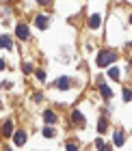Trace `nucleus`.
<instances>
[{"instance_id":"13","label":"nucleus","mask_w":132,"mask_h":151,"mask_svg":"<svg viewBox=\"0 0 132 151\" xmlns=\"http://www.w3.org/2000/svg\"><path fill=\"white\" fill-rule=\"evenodd\" d=\"M108 76H110L113 80H117V78H119V69H117V67H110V69H108Z\"/></svg>"},{"instance_id":"12","label":"nucleus","mask_w":132,"mask_h":151,"mask_svg":"<svg viewBox=\"0 0 132 151\" xmlns=\"http://www.w3.org/2000/svg\"><path fill=\"white\" fill-rule=\"evenodd\" d=\"M89 26H91V28H98V26H100V15L93 13V15L89 17Z\"/></svg>"},{"instance_id":"11","label":"nucleus","mask_w":132,"mask_h":151,"mask_svg":"<svg viewBox=\"0 0 132 151\" xmlns=\"http://www.w3.org/2000/svg\"><path fill=\"white\" fill-rule=\"evenodd\" d=\"M11 132H13V123L7 121L4 125H2V136H11Z\"/></svg>"},{"instance_id":"19","label":"nucleus","mask_w":132,"mask_h":151,"mask_svg":"<svg viewBox=\"0 0 132 151\" xmlns=\"http://www.w3.org/2000/svg\"><path fill=\"white\" fill-rule=\"evenodd\" d=\"M39 4H50V0H37Z\"/></svg>"},{"instance_id":"15","label":"nucleus","mask_w":132,"mask_h":151,"mask_svg":"<svg viewBox=\"0 0 132 151\" xmlns=\"http://www.w3.org/2000/svg\"><path fill=\"white\" fill-rule=\"evenodd\" d=\"M44 136H46V138H52V136H54V129H52V127H46V129H44Z\"/></svg>"},{"instance_id":"1","label":"nucleus","mask_w":132,"mask_h":151,"mask_svg":"<svg viewBox=\"0 0 132 151\" xmlns=\"http://www.w3.org/2000/svg\"><path fill=\"white\" fill-rule=\"evenodd\" d=\"M115 60V52H110V50H102L100 52V56H98V67H108L110 63Z\"/></svg>"},{"instance_id":"6","label":"nucleus","mask_w":132,"mask_h":151,"mask_svg":"<svg viewBox=\"0 0 132 151\" xmlns=\"http://www.w3.org/2000/svg\"><path fill=\"white\" fill-rule=\"evenodd\" d=\"M35 26H37V28H48V17L46 15H37L35 17Z\"/></svg>"},{"instance_id":"2","label":"nucleus","mask_w":132,"mask_h":151,"mask_svg":"<svg viewBox=\"0 0 132 151\" xmlns=\"http://www.w3.org/2000/svg\"><path fill=\"white\" fill-rule=\"evenodd\" d=\"M72 84H74L72 78H57V80H54V86H57V88H69Z\"/></svg>"},{"instance_id":"16","label":"nucleus","mask_w":132,"mask_h":151,"mask_svg":"<svg viewBox=\"0 0 132 151\" xmlns=\"http://www.w3.org/2000/svg\"><path fill=\"white\" fill-rule=\"evenodd\" d=\"M123 99H126V101H130V99H132V91H128V88H123Z\"/></svg>"},{"instance_id":"5","label":"nucleus","mask_w":132,"mask_h":151,"mask_svg":"<svg viewBox=\"0 0 132 151\" xmlns=\"http://www.w3.org/2000/svg\"><path fill=\"white\" fill-rule=\"evenodd\" d=\"M13 142H15L17 147L24 145V142H26V132H15V134H13Z\"/></svg>"},{"instance_id":"10","label":"nucleus","mask_w":132,"mask_h":151,"mask_svg":"<svg viewBox=\"0 0 132 151\" xmlns=\"http://www.w3.org/2000/svg\"><path fill=\"white\" fill-rule=\"evenodd\" d=\"M0 47H7V50H11V47H13V43H11V39L9 37H0Z\"/></svg>"},{"instance_id":"7","label":"nucleus","mask_w":132,"mask_h":151,"mask_svg":"<svg viewBox=\"0 0 132 151\" xmlns=\"http://www.w3.org/2000/svg\"><path fill=\"white\" fill-rule=\"evenodd\" d=\"M44 121L48 123V125H52V123H57V114H54L52 110H46L44 112Z\"/></svg>"},{"instance_id":"14","label":"nucleus","mask_w":132,"mask_h":151,"mask_svg":"<svg viewBox=\"0 0 132 151\" xmlns=\"http://www.w3.org/2000/svg\"><path fill=\"white\" fill-rule=\"evenodd\" d=\"M106 127H108L106 119H100V123H98V129H100V132H106Z\"/></svg>"},{"instance_id":"21","label":"nucleus","mask_w":132,"mask_h":151,"mask_svg":"<svg viewBox=\"0 0 132 151\" xmlns=\"http://www.w3.org/2000/svg\"><path fill=\"white\" fill-rule=\"evenodd\" d=\"M130 22H132V17H130Z\"/></svg>"},{"instance_id":"17","label":"nucleus","mask_w":132,"mask_h":151,"mask_svg":"<svg viewBox=\"0 0 132 151\" xmlns=\"http://www.w3.org/2000/svg\"><path fill=\"white\" fill-rule=\"evenodd\" d=\"M35 76H37V78H39L41 82H44V80H46V73H44V71H41V69H39V71H35Z\"/></svg>"},{"instance_id":"3","label":"nucleus","mask_w":132,"mask_h":151,"mask_svg":"<svg viewBox=\"0 0 132 151\" xmlns=\"http://www.w3.org/2000/svg\"><path fill=\"white\" fill-rule=\"evenodd\" d=\"M15 32H17V37H20V39H28V37H30V32H28V26H26V24H17Z\"/></svg>"},{"instance_id":"20","label":"nucleus","mask_w":132,"mask_h":151,"mask_svg":"<svg viewBox=\"0 0 132 151\" xmlns=\"http://www.w3.org/2000/svg\"><path fill=\"white\" fill-rule=\"evenodd\" d=\"M4 69V60H0V71H2Z\"/></svg>"},{"instance_id":"4","label":"nucleus","mask_w":132,"mask_h":151,"mask_svg":"<svg viewBox=\"0 0 132 151\" xmlns=\"http://www.w3.org/2000/svg\"><path fill=\"white\" fill-rule=\"evenodd\" d=\"M72 121H74V125H78V127L85 125V116H82L78 110H74V112H72Z\"/></svg>"},{"instance_id":"8","label":"nucleus","mask_w":132,"mask_h":151,"mask_svg":"<svg viewBox=\"0 0 132 151\" xmlns=\"http://www.w3.org/2000/svg\"><path fill=\"white\" fill-rule=\"evenodd\" d=\"M100 91H102V97H104V99H110V97H113V91H110L106 84H100Z\"/></svg>"},{"instance_id":"18","label":"nucleus","mask_w":132,"mask_h":151,"mask_svg":"<svg viewBox=\"0 0 132 151\" xmlns=\"http://www.w3.org/2000/svg\"><path fill=\"white\" fill-rule=\"evenodd\" d=\"M0 86H2V88H11L13 84H11V82H7V80H4V82H0Z\"/></svg>"},{"instance_id":"9","label":"nucleus","mask_w":132,"mask_h":151,"mask_svg":"<svg viewBox=\"0 0 132 151\" xmlns=\"http://www.w3.org/2000/svg\"><path fill=\"white\" fill-rule=\"evenodd\" d=\"M123 142H126V138H123V132H121V129H117V132H115V145L121 147Z\"/></svg>"}]
</instances>
